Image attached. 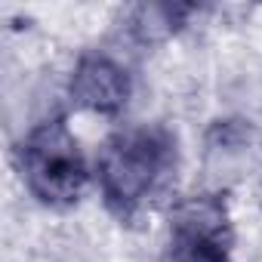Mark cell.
Masks as SVG:
<instances>
[{"label":"cell","instance_id":"obj_5","mask_svg":"<svg viewBox=\"0 0 262 262\" xmlns=\"http://www.w3.org/2000/svg\"><path fill=\"white\" fill-rule=\"evenodd\" d=\"M262 161V133L237 117L228 114H213L201 136H198V182L201 188L219 191V194H234L244 182L256 179Z\"/></svg>","mask_w":262,"mask_h":262},{"label":"cell","instance_id":"obj_6","mask_svg":"<svg viewBox=\"0 0 262 262\" xmlns=\"http://www.w3.org/2000/svg\"><path fill=\"white\" fill-rule=\"evenodd\" d=\"M213 10L201 4H129L111 19L108 40L123 47L139 62L194 31Z\"/></svg>","mask_w":262,"mask_h":262},{"label":"cell","instance_id":"obj_3","mask_svg":"<svg viewBox=\"0 0 262 262\" xmlns=\"http://www.w3.org/2000/svg\"><path fill=\"white\" fill-rule=\"evenodd\" d=\"M139 68L142 62L136 56L108 37L77 50L71 65L62 71L68 111L108 120L111 126L129 120L139 96Z\"/></svg>","mask_w":262,"mask_h":262},{"label":"cell","instance_id":"obj_2","mask_svg":"<svg viewBox=\"0 0 262 262\" xmlns=\"http://www.w3.org/2000/svg\"><path fill=\"white\" fill-rule=\"evenodd\" d=\"M10 161L28 201L47 213H71L93 194V151L74 133L71 114L43 117L13 133Z\"/></svg>","mask_w":262,"mask_h":262},{"label":"cell","instance_id":"obj_1","mask_svg":"<svg viewBox=\"0 0 262 262\" xmlns=\"http://www.w3.org/2000/svg\"><path fill=\"white\" fill-rule=\"evenodd\" d=\"M182 176V142L167 120L114 123L93 148V194L117 225L164 216Z\"/></svg>","mask_w":262,"mask_h":262},{"label":"cell","instance_id":"obj_7","mask_svg":"<svg viewBox=\"0 0 262 262\" xmlns=\"http://www.w3.org/2000/svg\"><path fill=\"white\" fill-rule=\"evenodd\" d=\"M219 114L237 117L262 133V50L234 56L216 80Z\"/></svg>","mask_w":262,"mask_h":262},{"label":"cell","instance_id":"obj_4","mask_svg":"<svg viewBox=\"0 0 262 262\" xmlns=\"http://www.w3.org/2000/svg\"><path fill=\"white\" fill-rule=\"evenodd\" d=\"M228 194L191 185L164 210L161 262H237Z\"/></svg>","mask_w":262,"mask_h":262},{"label":"cell","instance_id":"obj_8","mask_svg":"<svg viewBox=\"0 0 262 262\" xmlns=\"http://www.w3.org/2000/svg\"><path fill=\"white\" fill-rule=\"evenodd\" d=\"M253 185H256V204H259V210H262V161H259V170H256Z\"/></svg>","mask_w":262,"mask_h":262}]
</instances>
